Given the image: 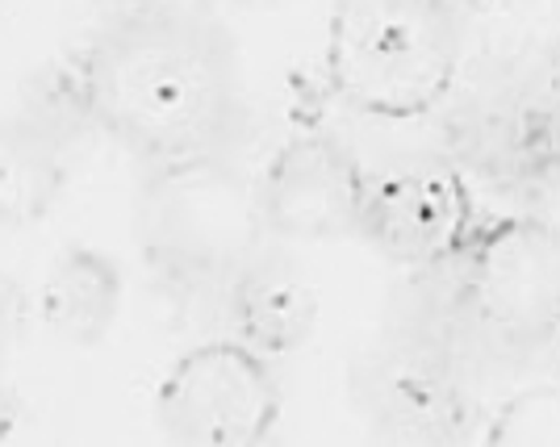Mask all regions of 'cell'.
<instances>
[{"mask_svg": "<svg viewBox=\"0 0 560 447\" xmlns=\"http://www.w3.org/2000/svg\"><path fill=\"white\" fill-rule=\"evenodd\" d=\"M80 121L109 134L142 164L226 155L243 130L231 34L197 13H126L59 75Z\"/></svg>", "mask_w": 560, "mask_h": 447, "instance_id": "6da1fadb", "label": "cell"}, {"mask_svg": "<svg viewBox=\"0 0 560 447\" xmlns=\"http://www.w3.org/2000/svg\"><path fill=\"white\" fill-rule=\"evenodd\" d=\"M456 0H335L323 75L339 105L376 121H419L444 105L465 63Z\"/></svg>", "mask_w": 560, "mask_h": 447, "instance_id": "7a4b0ae2", "label": "cell"}, {"mask_svg": "<svg viewBox=\"0 0 560 447\" xmlns=\"http://www.w3.org/2000/svg\"><path fill=\"white\" fill-rule=\"evenodd\" d=\"M135 235L155 277L180 293H218L268 238L259 180L226 155L155 164L139 189Z\"/></svg>", "mask_w": 560, "mask_h": 447, "instance_id": "3957f363", "label": "cell"}, {"mask_svg": "<svg viewBox=\"0 0 560 447\" xmlns=\"http://www.w3.org/2000/svg\"><path fill=\"white\" fill-rule=\"evenodd\" d=\"M447 284L472 343L506 360L544 352L560 339V226L527 210L481 217Z\"/></svg>", "mask_w": 560, "mask_h": 447, "instance_id": "277c9868", "label": "cell"}, {"mask_svg": "<svg viewBox=\"0 0 560 447\" xmlns=\"http://www.w3.org/2000/svg\"><path fill=\"white\" fill-rule=\"evenodd\" d=\"M477 226L468 176L447 155H406L364 172L360 238L389 263L447 272Z\"/></svg>", "mask_w": 560, "mask_h": 447, "instance_id": "5b68a950", "label": "cell"}, {"mask_svg": "<svg viewBox=\"0 0 560 447\" xmlns=\"http://www.w3.org/2000/svg\"><path fill=\"white\" fill-rule=\"evenodd\" d=\"M360 405L401 444H460L481 431L465 355L444 330L389 334L360 368Z\"/></svg>", "mask_w": 560, "mask_h": 447, "instance_id": "8992f818", "label": "cell"}, {"mask_svg": "<svg viewBox=\"0 0 560 447\" xmlns=\"http://www.w3.org/2000/svg\"><path fill=\"white\" fill-rule=\"evenodd\" d=\"M272 360L243 339L185 352L160 385V426L176 444H264L280 419Z\"/></svg>", "mask_w": 560, "mask_h": 447, "instance_id": "52a82bcc", "label": "cell"}, {"mask_svg": "<svg viewBox=\"0 0 560 447\" xmlns=\"http://www.w3.org/2000/svg\"><path fill=\"white\" fill-rule=\"evenodd\" d=\"M444 139L447 160L514 205H544L560 192V109L544 84L456 109Z\"/></svg>", "mask_w": 560, "mask_h": 447, "instance_id": "ba28073f", "label": "cell"}, {"mask_svg": "<svg viewBox=\"0 0 560 447\" xmlns=\"http://www.w3.org/2000/svg\"><path fill=\"white\" fill-rule=\"evenodd\" d=\"M364 172L327 130H298L259 176V210L268 235L293 243H327L360 235Z\"/></svg>", "mask_w": 560, "mask_h": 447, "instance_id": "9c48e42d", "label": "cell"}, {"mask_svg": "<svg viewBox=\"0 0 560 447\" xmlns=\"http://www.w3.org/2000/svg\"><path fill=\"white\" fill-rule=\"evenodd\" d=\"M226 309L234 339H243L268 360H280L310 339L318 322V293L293 259L259 247L226 284Z\"/></svg>", "mask_w": 560, "mask_h": 447, "instance_id": "30bf717a", "label": "cell"}, {"mask_svg": "<svg viewBox=\"0 0 560 447\" xmlns=\"http://www.w3.org/2000/svg\"><path fill=\"white\" fill-rule=\"evenodd\" d=\"M121 309V268L96 247H68L43 277L38 318L50 334L75 348H96Z\"/></svg>", "mask_w": 560, "mask_h": 447, "instance_id": "8fae6325", "label": "cell"}, {"mask_svg": "<svg viewBox=\"0 0 560 447\" xmlns=\"http://www.w3.org/2000/svg\"><path fill=\"white\" fill-rule=\"evenodd\" d=\"M68 185V160L38 121L0 118V231L47 217Z\"/></svg>", "mask_w": 560, "mask_h": 447, "instance_id": "7c38bea8", "label": "cell"}, {"mask_svg": "<svg viewBox=\"0 0 560 447\" xmlns=\"http://www.w3.org/2000/svg\"><path fill=\"white\" fill-rule=\"evenodd\" d=\"M481 435L490 444H560V380L532 385L502 401Z\"/></svg>", "mask_w": 560, "mask_h": 447, "instance_id": "4fadbf2b", "label": "cell"}, {"mask_svg": "<svg viewBox=\"0 0 560 447\" xmlns=\"http://www.w3.org/2000/svg\"><path fill=\"white\" fill-rule=\"evenodd\" d=\"M539 84H544V93L552 96V105L560 109V38L552 43V50L544 55V75H539Z\"/></svg>", "mask_w": 560, "mask_h": 447, "instance_id": "5bb4252c", "label": "cell"}, {"mask_svg": "<svg viewBox=\"0 0 560 447\" xmlns=\"http://www.w3.org/2000/svg\"><path fill=\"white\" fill-rule=\"evenodd\" d=\"M9 426H13V401H9L4 385H0V435H9Z\"/></svg>", "mask_w": 560, "mask_h": 447, "instance_id": "9a60e30c", "label": "cell"}, {"mask_svg": "<svg viewBox=\"0 0 560 447\" xmlns=\"http://www.w3.org/2000/svg\"><path fill=\"white\" fill-rule=\"evenodd\" d=\"M460 9H468V13H481V9H498V4H506V0H456Z\"/></svg>", "mask_w": 560, "mask_h": 447, "instance_id": "2e32d148", "label": "cell"}]
</instances>
